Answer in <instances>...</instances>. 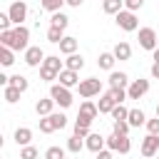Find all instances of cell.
Returning a JSON list of instances; mask_svg holds the SVG:
<instances>
[{
	"label": "cell",
	"mask_w": 159,
	"mask_h": 159,
	"mask_svg": "<svg viewBox=\"0 0 159 159\" xmlns=\"http://www.w3.org/2000/svg\"><path fill=\"white\" fill-rule=\"evenodd\" d=\"M27 40H30V30L25 27V25H17V27H12V30H2L0 32V45L2 47H10V50H15V52H25L30 45H27Z\"/></svg>",
	"instance_id": "cell-1"
},
{
	"label": "cell",
	"mask_w": 159,
	"mask_h": 159,
	"mask_svg": "<svg viewBox=\"0 0 159 159\" xmlns=\"http://www.w3.org/2000/svg\"><path fill=\"white\" fill-rule=\"evenodd\" d=\"M62 70H65V62H62L57 55H47L45 62H42V67H40V77H42L45 82H52V80L60 77Z\"/></svg>",
	"instance_id": "cell-2"
},
{
	"label": "cell",
	"mask_w": 159,
	"mask_h": 159,
	"mask_svg": "<svg viewBox=\"0 0 159 159\" xmlns=\"http://www.w3.org/2000/svg\"><path fill=\"white\" fill-rule=\"evenodd\" d=\"M50 97L55 99V104H60L62 109H67L70 104H72V89L70 87H65V84H60V82H55L52 87H50Z\"/></svg>",
	"instance_id": "cell-3"
},
{
	"label": "cell",
	"mask_w": 159,
	"mask_h": 159,
	"mask_svg": "<svg viewBox=\"0 0 159 159\" xmlns=\"http://www.w3.org/2000/svg\"><path fill=\"white\" fill-rule=\"evenodd\" d=\"M137 40H139V47H144L149 52H154L159 47V35H157L154 27H139V37Z\"/></svg>",
	"instance_id": "cell-4"
},
{
	"label": "cell",
	"mask_w": 159,
	"mask_h": 159,
	"mask_svg": "<svg viewBox=\"0 0 159 159\" xmlns=\"http://www.w3.org/2000/svg\"><path fill=\"white\" fill-rule=\"evenodd\" d=\"M114 22H117V27H122L124 32H134V30L139 27V20H137V15H134L132 10L117 12V15H114Z\"/></svg>",
	"instance_id": "cell-5"
},
{
	"label": "cell",
	"mask_w": 159,
	"mask_h": 159,
	"mask_svg": "<svg viewBox=\"0 0 159 159\" xmlns=\"http://www.w3.org/2000/svg\"><path fill=\"white\" fill-rule=\"evenodd\" d=\"M77 92H80V97L89 99V97H94V94L102 92V80H97V77H87V80H82V82L77 84Z\"/></svg>",
	"instance_id": "cell-6"
},
{
	"label": "cell",
	"mask_w": 159,
	"mask_h": 159,
	"mask_svg": "<svg viewBox=\"0 0 159 159\" xmlns=\"http://www.w3.org/2000/svg\"><path fill=\"white\" fill-rule=\"evenodd\" d=\"M107 149H112V152H119V154H129V149H132V142H129V137H124V134H109L107 137Z\"/></svg>",
	"instance_id": "cell-7"
},
{
	"label": "cell",
	"mask_w": 159,
	"mask_h": 159,
	"mask_svg": "<svg viewBox=\"0 0 159 159\" xmlns=\"http://www.w3.org/2000/svg\"><path fill=\"white\" fill-rule=\"evenodd\" d=\"M7 15H10V20H12V25L17 27V25H22V20L27 17V5H25L22 0H15V2L10 5V10H7Z\"/></svg>",
	"instance_id": "cell-8"
},
{
	"label": "cell",
	"mask_w": 159,
	"mask_h": 159,
	"mask_svg": "<svg viewBox=\"0 0 159 159\" xmlns=\"http://www.w3.org/2000/svg\"><path fill=\"white\" fill-rule=\"evenodd\" d=\"M147 92H149V80H132V84L127 87L129 99H142Z\"/></svg>",
	"instance_id": "cell-9"
},
{
	"label": "cell",
	"mask_w": 159,
	"mask_h": 159,
	"mask_svg": "<svg viewBox=\"0 0 159 159\" xmlns=\"http://www.w3.org/2000/svg\"><path fill=\"white\" fill-rule=\"evenodd\" d=\"M142 157H149V159H154L157 157V152H159V137L157 134H147L144 139H142Z\"/></svg>",
	"instance_id": "cell-10"
},
{
	"label": "cell",
	"mask_w": 159,
	"mask_h": 159,
	"mask_svg": "<svg viewBox=\"0 0 159 159\" xmlns=\"http://www.w3.org/2000/svg\"><path fill=\"white\" fill-rule=\"evenodd\" d=\"M42 62H45L42 47H27L25 50V65L27 67H42Z\"/></svg>",
	"instance_id": "cell-11"
},
{
	"label": "cell",
	"mask_w": 159,
	"mask_h": 159,
	"mask_svg": "<svg viewBox=\"0 0 159 159\" xmlns=\"http://www.w3.org/2000/svg\"><path fill=\"white\" fill-rule=\"evenodd\" d=\"M129 84H132V80L127 77V72H114V70L109 72V87L112 89H127Z\"/></svg>",
	"instance_id": "cell-12"
},
{
	"label": "cell",
	"mask_w": 159,
	"mask_h": 159,
	"mask_svg": "<svg viewBox=\"0 0 159 159\" xmlns=\"http://www.w3.org/2000/svg\"><path fill=\"white\" fill-rule=\"evenodd\" d=\"M84 147H87L89 152H94V154H97V152H102V149L107 147V137H102V134H94V132H92V134L84 139Z\"/></svg>",
	"instance_id": "cell-13"
},
{
	"label": "cell",
	"mask_w": 159,
	"mask_h": 159,
	"mask_svg": "<svg viewBox=\"0 0 159 159\" xmlns=\"http://www.w3.org/2000/svg\"><path fill=\"white\" fill-rule=\"evenodd\" d=\"M97 107H99V114H112V109L117 107V102H114V97H112V92H109V89H107V92L99 97Z\"/></svg>",
	"instance_id": "cell-14"
},
{
	"label": "cell",
	"mask_w": 159,
	"mask_h": 159,
	"mask_svg": "<svg viewBox=\"0 0 159 159\" xmlns=\"http://www.w3.org/2000/svg\"><path fill=\"white\" fill-rule=\"evenodd\" d=\"M52 109H55V99H52V97H45V99H37V102H35V112H37L40 117H50Z\"/></svg>",
	"instance_id": "cell-15"
},
{
	"label": "cell",
	"mask_w": 159,
	"mask_h": 159,
	"mask_svg": "<svg viewBox=\"0 0 159 159\" xmlns=\"http://www.w3.org/2000/svg\"><path fill=\"white\" fill-rule=\"evenodd\" d=\"M57 80H60V84H65V87H77V84H80V75H77L75 70H62Z\"/></svg>",
	"instance_id": "cell-16"
},
{
	"label": "cell",
	"mask_w": 159,
	"mask_h": 159,
	"mask_svg": "<svg viewBox=\"0 0 159 159\" xmlns=\"http://www.w3.org/2000/svg\"><path fill=\"white\" fill-rule=\"evenodd\" d=\"M80 114H82V117H87L89 122H94V119H97V114H99V107H97L94 102L84 99V102L80 104Z\"/></svg>",
	"instance_id": "cell-17"
},
{
	"label": "cell",
	"mask_w": 159,
	"mask_h": 159,
	"mask_svg": "<svg viewBox=\"0 0 159 159\" xmlns=\"http://www.w3.org/2000/svg\"><path fill=\"white\" fill-rule=\"evenodd\" d=\"M15 142H17V147H30V142H32V129L17 127V129H15Z\"/></svg>",
	"instance_id": "cell-18"
},
{
	"label": "cell",
	"mask_w": 159,
	"mask_h": 159,
	"mask_svg": "<svg viewBox=\"0 0 159 159\" xmlns=\"http://www.w3.org/2000/svg\"><path fill=\"white\" fill-rule=\"evenodd\" d=\"M84 67V57L82 55H67V60H65V70H75V72H80Z\"/></svg>",
	"instance_id": "cell-19"
},
{
	"label": "cell",
	"mask_w": 159,
	"mask_h": 159,
	"mask_svg": "<svg viewBox=\"0 0 159 159\" xmlns=\"http://www.w3.org/2000/svg\"><path fill=\"white\" fill-rule=\"evenodd\" d=\"M102 10L107 15H117L124 10V0H102Z\"/></svg>",
	"instance_id": "cell-20"
},
{
	"label": "cell",
	"mask_w": 159,
	"mask_h": 159,
	"mask_svg": "<svg viewBox=\"0 0 159 159\" xmlns=\"http://www.w3.org/2000/svg\"><path fill=\"white\" fill-rule=\"evenodd\" d=\"M77 45H80L77 37H67V35H65V40L60 42V52H62V55H75V52H77Z\"/></svg>",
	"instance_id": "cell-21"
},
{
	"label": "cell",
	"mask_w": 159,
	"mask_h": 159,
	"mask_svg": "<svg viewBox=\"0 0 159 159\" xmlns=\"http://www.w3.org/2000/svg\"><path fill=\"white\" fill-rule=\"evenodd\" d=\"M112 52H114V57H117V60H129V57H132V47H129V42H124V40H122V42H117Z\"/></svg>",
	"instance_id": "cell-22"
},
{
	"label": "cell",
	"mask_w": 159,
	"mask_h": 159,
	"mask_svg": "<svg viewBox=\"0 0 159 159\" xmlns=\"http://www.w3.org/2000/svg\"><path fill=\"white\" fill-rule=\"evenodd\" d=\"M114 62H117V57H114V52H102V55H99V60H97V65H99V70H109V72H112V67H114Z\"/></svg>",
	"instance_id": "cell-23"
},
{
	"label": "cell",
	"mask_w": 159,
	"mask_h": 159,
	"mask_svg": "<svg viewBox=\"0 0 159 159\" xmlns=\"http://www.w3.org/2000/svg\"><path fill=\"white\" fill-rule=\"evenodd\" d=\"M127 122H129V127H142V124H147V117H144L142 109H129Z\"/></svg>",
	"instance_id": "cell-24"
},
{
	"label": "cell",
	"mask_w": 159,
	"mask_h": 159,
	"mask_svg": "<svg viewBox=\"0 0 159 159\" xmlns=\"http://www.w3.org/2000/svg\"><path fill=\"white\" fill-rule=\"evenodd\" d=\"M84 149V139L82 137H77V134H72L70 139H67V152H72V154H80Z\"/></svg>",
	"instance_id": "cell-25"
},
{
	"label": "cell",
	"mask_w": 159,
	"mask_h": 159,
	"mask_svg": "<svg viewBox=\"0 0 159 159\" xmlns=\"http://www.w3.org/2000/svg\"><path fill=\"white\" fill-rule=\"evenodd\" d=\"M50 25H52V27H60V30H65V27L70 25V17H67L65 12H52V17H50Z\"/></svg>",
	"instance_id": "cell-26"
},
{
	"label": "cell",
	"mask_w": 159,
	"mask_h": 159,
	"mask_svg": "<svg viewBox=\"0 0 159 159\" xmlns=\"http://www.w3.org/2000/svg\"><path fill=\"white\" fill-rule=\"evenodd\" d=\"M15 62V50H10V47H0V65L2 67H10Z\"/></svg>",
	"instance_id": "cell-27"
},
{
	"label": "cell",
	"mask_w": 159,
	"mask_h": 159,
	"mask_svg": "<svg viewBox=\"0 0 159 159\" xmlns=\"http://www.w3.org/2000/svg\"><path fill=\"white\" fill-rule=\"evenodd\" d=\"M20 94H22V92H20L17 87H12V84H7V87H5V92H2V97H5V102H7V104H15V102L20 99Z\"/></svg>",
	"instance_id": "cell-28"
},
{
	"label": "cell",
	"mask_w": 159,
	"mask_h": 159,
	"mask_svg": "<svg viewBox=\"0 0 159 159\" xmlns=\"http://www.w3.org/2000/svg\"><path fill=\"white\" fill-rule=\"evenodd\" d=\"M55 129H57V124H55L52 114H50V117H40V132H42V134H52Z\"/></svg>",
	"instance_id": "cell-29"
},
{
	"label": "cell",
	"mask_w": 159,
	"mask_h": 159,
	"mask_svg": "<svg viewBox=\"0 0 159 159\" xmlns=\"http://www.w3.org/2000/svg\"><path fill=\"white\" fill-rule=\"evenodd\" d=\"M47 40L50 42H55V45H60L62 40H65V30H60V27H47Z\"/></svg>",
	"instance_id": "cell-30"
},
{
	"label": "cell",
	"mask_w": 159,
	"mask_h": 159,
	"mask_svg": "<svg viewBox=\"0 0 159 159\" xmlns=\"http://www.w3.org/2000/svg\"><path fill=\"white\" fill-rule=\"evenodd\" d=\"M10 84H12V87H17L20 92H27V87H30L27 77H22V75H12V77H10Z\"/></svg>",
	"instance_id": "cell-31"
},
{
	"label": "cell",
	"mask_w": 159,
	"mask_h": 159,
	"mask_svg": "<svg viewBox=\"0 0 159 159\" xmlns=\"http://www.w3.org/2000/svg\"><path fill=\"white\" fill-rule=\"evenodd\" d=\"M42 10H50V12H60V7L65 5V0H40Z\"/></svg>",
	"instance_id": "cell-32"
},
{
	"label": "cell",
	"mask_w": 159,
	"mask_h": 159,
	"mask_svg": "<svg viewBox=\"0 0 159 159\" xmlns=\"http://www.w3.org/2000/svg\"><path fill=\"white\" fill-rule=\"evenodd\" d=\"M127 117H129V109H127L124 104H117V107L112 109V119H114V122H122V119H127Z\"/></svg>",
	"instance_id": "cell-33"
},
{
	"label": "cell",
	"mask_w": 159,
	"mask_h": 159,
	"mask_svg": "<svg viewBox=\"0 0 159 159\" xmlns=\"http://www.w3.org/2000/svg\"><path fill=\"white\" fill-rule=\"evenodd\" d=\"M45 159H65V149L62 147H47Z\"/></svg>",
	"instance_id": "cell-34"
},
{
	"label": "cell",
	"mask_w": 159,
	"mask_h": 159,
	"mask_svg": "<svg viewBox=\"0 0 159 159\" xmlns=\"http://www.w3.org/2000/svg\"><path fill=\"white\" fill-rule=\"evenodd\" d=\"M129 122L127 119H122V122H114V134H124V137H129Z\"/></svg>",
	"instance_id": "cell-35"
},
{
	"label": "cell",
	"mask_w": 159,
	"mask_h": 159,
	"mask_svg": "<svg viewBox=\"0 0 159 159\" xmlns=\"http://www.w3.org/2000/svg\"><path fill=\"white\" fill-rule=\"evenodd\" d=\"M20 159H37V149L35 147H22L20 149Z\"/></svg>",
	"instance_id": "cell-36"
},
{
	"label": "cell",
	"mask_w": 159,
	"mask_h": 159,
	"mask_svg": "<svg viewBox=\"0 0 159 159\" xmlns=\"http://www.w3.org/2000/svg\"><path fill=\"white\" fill-rule=\"evenodd\" d=\"M109 92H112V97H114L117 104H122L124 99H129V97H127V89H112V87H109Z\"/></svg>",
	"instance_id": "cell-37"
},
{
	"label": "cell",
	"mask_w": 159,
	"mask_h": 159,
	"mask_svg": "<svg viewBox=\"0 0 159 159\" xmlns=\"http://www.w3.org/2000/svg\"><path fill=\"white\" fill-rule=\"evenodd\" d=\"M52 119H55L57 129H65V127H67V117H65L62 112H52Z\"/></svg>",
	"instance_id": "cell-38"
},
{
	"label": "cell",
	"mask_w": 159,
	"mask_h": 159,
	"mask_svg": "<svg viewBox=\"0 0 159 159\" xmlns=\"http://www.w3.org/2000/svg\"><path fill=\"white\" fill-rule=\"evenodd\" d=\"M147 132L159 137V117H154V119H147Z\"/></svg>",
	"instance_id": "cell-39"
},
{
	"label": "cell",
	"mask_w": 159,
	"mask_h": 159,
	"mask_svg": "<svg viewBox=\"0 0 159 159\" xmlns=\"http://www.w3.org/2000/svg\"><path fill=\"white\" fill-rule=\"evenodd\" d=\"M10 25H12L10 15H7V12H0V32H2V30H12Z\"/></svg>",
	"instance_id": "cell-40"
},
{
	"label": "cell",
	"mask_w": 159,
	"mask_h": 159,
	"mask_svg": "<svg viewBox=\"0 0 159 159\" xmlns=\"http://www.w3.org/2000/svg\"><path fill=\"white\" fill-rule=\"evenodd\" d=\"M142 5H144V0H124V10H132V12H137Z\"/></svg>",
	"instance_id": "cell-41"
},
{
	"label": "cell",
	"mask_w": 159,
	"mask_h": 159,
	"mask_svg": "<svg viewBox=\"0 0 159 159\" xmlns=\"http://www.w3.org/2000/svg\"><path fill=\"white\" fill-rule=\"evenodd\" d=\"M75 134L77 137H82V139H87L92 132H89V127H82V124H75Z\"/></svg>",
	"instance_id": "cell-42"
},
{
	"label": "cell",
	"mask_w": 159,
	"mask_h": 159,
	"mask_svg": "<svg viewBox=\"0 0 159 159\" xmlns=\"http://www.w3.org/2000/svg\"><path fill=\"white\" fill-rule=\"evenodd\" d=\"M94 159H112V149H102V152H97Z\"/></svg>",
	"instance_id": "cell-43"
},
{
	"label": "cell",
	"mask_w": 159,
	"mask_h": 159,
	"mask_svg": "<svg viewBox=\"0 0 159 159\" xmlns=\"http://www.w3.org/2000/svg\"><path fill=\"white\" fill-rule=\"evenodd\" d=\"M152 77H154V80H159V62H154V65H152Z\"/></svg>",
	"instance_id": "cell-44"
},
{
	"label": "cell",
	"mask_w": 159,
	"mask_h": 159,
	"mask_svg": "<svg viewBox=\"0 0 159 159\" xmlns=\"http://www.w3.org/2000/svg\"><path fill=\"white\" fill-rule=\"evenodd\" d=\"M65 2H67V5H72V7H80L84 0H65Z\"/></svg>",
	"instance_id": "cell-45"
},
{
	"label": "cell",
	"mask_w": 159,
	"mask_h": 159,
	"mask_svg": "<svg viewBox=\"0 0 159 159\" xmlns=\"http://www.w3.org/2000/svg\"><path fill=\"white\" fill-rule=\"evenodd\" d=\"M152 57H154V62H159V47H157V50L152 52Z\"/></svg>",
	"instance_id": "cell-46"
},
{
	"label": "cell",
	"mask_w": 159,
	"mask_h": 159,
	"mask_svg": "<svg viewBox=\"0 0 159 159\" xmlns=\"http://www.w3.org/2000/svg\"><path fill=\"white\" fill-rule=\"evenodd\" d=\"M157 117H159V104H157Z\"/></svg>",
	"instance_id": "cell-47"
},
{
	"label": "cell",
	"mask_w": 159,
	"mask_h": 159,
	"mask_svg": "<svg viewBox=\"0 0 159 159\" xmlns=\"http://www.w3.org/2000/svg\"><path fill=\"white\" fill-rule=\"evenodd\" d=\"M154 159H159V154H157V157H154Z\"/></svg>",
	"instance_id": "cell-48"
},
{
	"label": "cell",
	"mask_w": 159,
	"mask_h": 159,
	"mask_svg": "<svg viewBox=\"0 0 159 159\" xmlns=\"http://www.w3.org/2000/svg\"><path fill=\"white\" fill-rule=\"evenodd\" d=\"M157 35H159V32H157Z\"/></svg>",
	"instance_id": "cell-49"
}]
</instances>
